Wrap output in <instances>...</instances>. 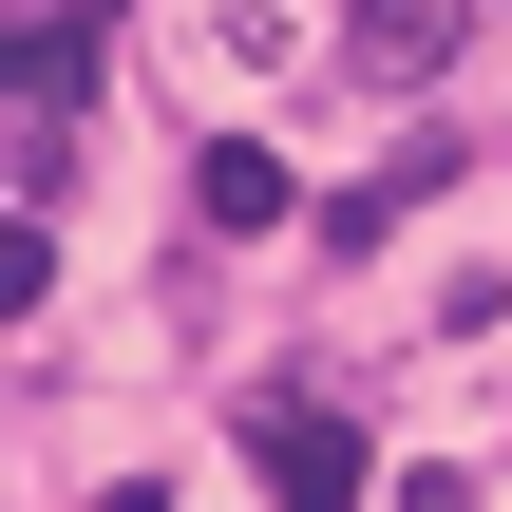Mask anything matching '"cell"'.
Wrapping results in <instances>:
<instances>
[{"label":"cell","instance_id":"cell-1","mask_svg":"<svg viewBox=\"0 0 512 512\" xmlns=\"http://www.w3.org/2000/svg\"><path fill=\"white\" fill-rule=\"evenodd\" d=\"M266 494H285V512H361V494H380V456H361L323 399H285V418H266Z\"/></svg>","mask_w":512,"mask_h":512},{"label":"cell","instance_id":"cell-2","mask_svg":"<svg viewBox=\"0 0 512 512\" xmlns=\"http://www.w3.org/2000/svg\"><path fill=\"white\" fill-rule=\"evenodd\" d=\"M456 38H475V0H342V57L361 76H437Z\"/></svg>","mask_w":512,"mask_h":512},{"label":"cell","instance_id":"cell-3","mask_svg":"<svg viewBox=\"0 0 512 512\" xmlns=\"http://www.w3.org/2000/svg\"><path fill=\"white\" fill-rule=\"evenodd\" d=\"M190 209H209V228H285V152H266V133H209Z\"/></svg>","mask_w":512,"mask_h":512},{"label":"cell","instance_id":"cell-4","mask_svg":"<svg viewBox=\"0 0 512 512\" xmlns=\"http://www.w3.org/2000/svg\"><path fill=\"white\" fill-rule=\"evenodd\" d=\"M76 76H95V38L38 0V19H19V114H76Z\"/></svg>","mask_w":512,"mask_h":512},{"label":"cell","instance_id":"cell-5","mask_svg":"<svg viewBox=\"0 0 512 512\" xmlns=\"http://www.w3.org/2000/svg\"><path fill=\"white\" fill-rule=\"evenodd\" d=\"M0 190H19V228L76 190V114H19V152H0Z\"/></svg>","mask_w":512,"mask_h":512},{"label":"cell","instance_id":"cell-6","mask_svg":"<svg viewBox=\"0 0 512 512\" xmlns=\"http://www.w3.org/2000/svg\"><path fill=\"white\" fill-rule=\"evenodd\" d=\"M399 512H475V494H456V475H399Z\"/></svg>","mask_w":512,"mask_h":512}]
</instances>
